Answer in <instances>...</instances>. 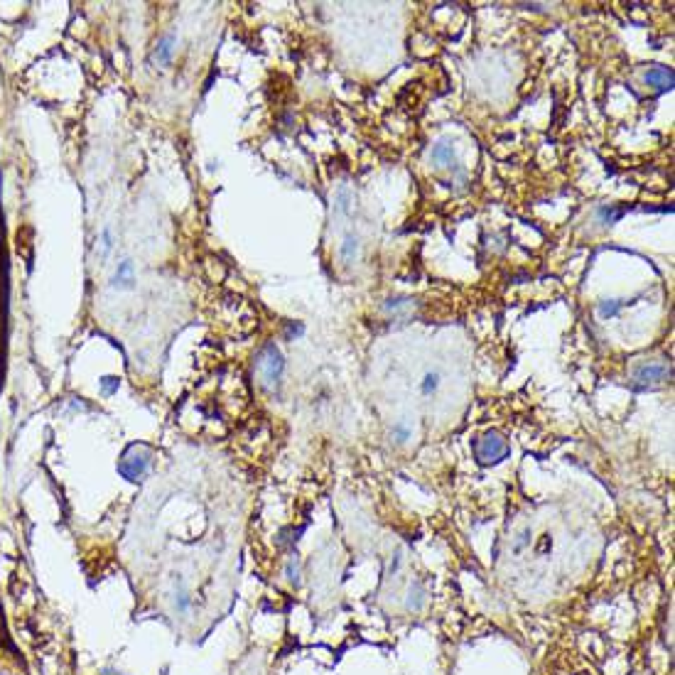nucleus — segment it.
Wrapping results in <instances>:
<instances>
[{
	"mask_svg": "<svg viewBox=\"0 0 675 675\" xmlns=\"http://www.w3.org/2000/svg\"><path fill=\"white\" fill-rule=\"evenodd\" d=\"M440 381H442L440 371H427L425 378H422V383H420V393L422 395H432L437 388H440Z\"/></svg>",
	"mask_w": 675,
	"mask_h": 675,
	"instance_id": "obj_9",
	"label": "nucleus"
},
{
	"mask_svg": "<svg viewBox=\"0 0 675 675\" xmlns=\"http://www.w3.org/2000/svg\"><path fill=\"white\" fill-rule=\"evenodd\" d=\"M511 455V445L501 432L489 430L474 442V457L481 467H491V464H501L506 457Z\"/></svg>",
	"mask_w": 675,
	"mask_h": 675,
	"instance_id": "obj_2",
	"label": "nucleus"
},
{
	"mask_svg": "<svg viewBox=\"0 0 675 675\" xmlns=\"http://www.w3.org/2000/svg\"><path fill=\"white\" fill-rule=\"evenodd\" d=\"M621 305L624 302H619V300H604V302H599V315L604 317H616L619 315V310H621Z\"/></svg>",
	"mask_w": 675,
	"mask_h": 675,
	"instance_id": "obj_12",
	"label": "nucleus"
},
{
	"mask_svg": "<svg viewBox=\"0 0 675 675\" xmlns=\"http://www.w3.org/2000/svg\"><path fill=\"white\" fill-rule=\"evenodd\" d=\"M356 255H359V239H356L354 234H349L344 239V243H341V258H344L346 263H351Z\"/></svg>",
	"mask_w": 675,
	"mask_h": 675,
	"instance_id": "obj_10",
	"label": "nucleus"
},
{
	"mask_svg": "<svg viewBox=\"0 0 675 675\" xmlns=\"http://www.w3.org/2000/svg\"><path fill=\"white\" fill-rule=\"evenodd\" d=\"M287 580L292 582V585H300V560L297 557H290V562H287Z\"/></svg>",
	"mask_w": 675,
	"mask_h": 675,
	"instance_id": "obj_13",
	"label": "nucleus"
},
{
	"mask_svg": "<svg viewBox=\"0 0 675 675\" xmlns=\"http://www.w3.org/2000/svg\"><path fill=\"white\" fill-rule=\"evenodd\" d=\"M99 383H101V393L104 395H111L118 390V378H113V376H106V378H101Z\"/></svg>",
	"mask_w": 675,
	"mask_h": 675,
	"instance_id": "obj_16",
	"label": "nucleus"
},
{
	"mask_svg": "<svg viewBox=\"0 0 675 675\" xmlns=\"http://www.w3.org/2000/svg\"><path fill=\"white\" fill-rule=\"evenodd\" d=\"M135 283V270H133V263L130 260H123V263L118 265V270H115L113 276V287H118V290H130Z\"/></svg>",
	"mask_w": 675,
	"mask_h": 675,
	"instance_id": "obj_7",
	"label": "nucleus"
},
{
	"mask_svg": "<svg viewBox=\"0 0 675 675\" xmlns=\"http://www.w3.org/2000/svg\"><path fill=\"white\" fill-rule=\"evenodd\" d=\"M665 378H670V366L648 361V364H641L639 369L634 371V388L636 390L653 388V385L663 383Z\"/></svg>",
	"mask_w": 675,
	"mask_h": 675,
	"instance_id": "obj_4",
	"label": "nucleus"
},
{
	"mask_svg": "<svg viewBox=\"0 0 675 675\" xmlns=\"http://www.w3.org/2000/svg\"><path fill=\"white\" fill-rule=\"evenodd\" d=\"M411 437V430H408V425L405 422H398V425L393 427V440L395 442H405Z\"/></svg>",
	"mask_w": 675,
	"mask_h": 675,
	"instance_id": "obj_18",
	"label": "nucleus"
},
{
	"mask_svg": "<svg viewBox=\"0 0 675 675\" xmlns=\"http://www.w3.org/2000/svg\"><path fill=\"white\" fill-rule=\"evenodd\" d=\"M452 160H455V148H452L450 143H437V145L432 148V162H435V165L452 167Z\"/></svg>",
	"mask_w": 675,
	"mask_h": 675,
	"instance_id": "obj_8",
	"label": "nucleus"
},
{
	"mask_svg": "<svg viewBox=\"0 0 675 675\" xmlns=\"http://www.w3.org/2000/svg\"><path fill=\"white\" fill-rule=\"evenodd\" d=\"M255 371L263 378L265 388H276L283 378V371H285V359H283L280 349L276 344H265L263 349L258 351V359H255Z\"/></svg>",
	"mask_w": 675,
	"mask_h": 675,
	"instance_id": "obj_3",
	"label": "nucleus"
},
{
	"mask_svg": "<svg viewBox=\"0 0 675 675\" xmlns=\"http://www.w3.org/2000/svg\"><path fill=\"white\" fill-rule=\"evenodd\" d=\"M152 450L148 445H130L125 447L123 457L118 462V474L128 481H143V476L150 471Z\"/></svg>",
	"mask_w": 675,
	"mask_h": 675,
	"instance_id": "obj_1",
	"label": "nucleus"
},
{
	"mask_svg": "<svg viewBox=\"0 0 675 675\" xmlns=\"http://www.w3.org/2000/svg\"><path fill=\"white\" fill-rule=\"evenodd\" d=\"M530 538H533V533H530V528H523V530H520L518 540H516V546H513V553H523V550H525V546H530Z\"/></svg>",
	"mask_w": 675,
	"mask_h": 675,
	"instance_id": "obj_15",
	"label": "nucleus"
},
{
	"mask_svg": "<svg viewBox=\"0 0 675 675\" xmlns=\"http://www.w3.org/2000/svg\"><path fill=\"white\" fill-rule=\"evenodd\" d=\"M349 204H351V194H349V190H339V209H341V211H346V209H349Z\"/></svg>",
	"mask_w": 675,
	"mask_h": 675,
	"instance_id": "obj_19",
	"label": "nucleus"
},
{
	"mask_svg": "<svg viewBox=\"0 0 675 675\" xmlns=\"http://www.w3.org/2000/svg\"><path fill=\"white\" fill-rule=\"evenodd\" d=\"M624 214H626V209H616V206H602L599 209V216L604 224H614V221H619Z\"/></svg>",
	"mask_w": 675,
	"mask_h": 675,
	"instance_id": "obj_11",
	"label": "nucleus"
},
{
	"mask_svg": "<svg viewBox=\"0 0 675 675\" xmlns=\"http://www.w3.org/2000/svg\"><path fill=\"white\" fill-rule=\"evenodd\" d=\"M111 248H113V236H111V231L106 229L104 234H101V260L111 253Z\"/></svg>",
	"mask_w": 675,
	"mask_h": 675,
	"instance_id": "obj_17",
	"label": "nucleus"
},
{
	"mask_svg": "<svg viewBox=\"0 0 675 675\" xmlns=\"http://www.w3.org/2000/svg\"><path fill=\"white\" fill-rule=\"evenodd\" d=\"M101 675H123V673H120L118 668H113V665H108V668L101 670Z\"/></svg>",
	"mask_w": 675,
	"mask_h": 675,
	"instance_id": "obj_20",
	"label": "nucleus"
},
{
	"mask_svg": "<svg viewBox=\"0 0 675 675\" xmlns=\"http://www.w3.org/2000/svg\"><path fill=\"white\" fill-rule=\"evenodd\" d=\"M644 81L655 91H670L675 84V74L670 66H651L644 74Z\"/></svg>",
	"mask_w": 675,
	"mask_h": 675,
	"instance_id": "obj_5",
	"label": "nucleus"
},
{
	"mask_svg": "<svg viewBox=\"0 0 675 675\" xmlns=\"http://www.w3.org/2000/svg\"><path fill=\"white\" fill-rule=\"evenodd\" d=\"M175 35H165L160 42H157L155 52H152V59H155V64L160 66H167L172 62V55H175Z\"/></svg>",
	"mask_w": 675,
	"mask_h": 675,
	"instance_id": "obj_6",
	"label": "nucleus"
},
{
	"mask_svg": "<svg viewBox=\"0 0 675 675\" xmlns=\"http://www.w3.org/2000/svg\"><path fill=\"white\" fill-rule=\"evenodd\" d=\"M192 606V599L190 595H187V590H180V595L175 597V609L180 611V614H185V611H190Z\"/></svg>",
	"mask_w": 675,
	"mask_h": 675,
	"instance_id": "obj_14",
	"label": "nucleus"
}]
</instances>
